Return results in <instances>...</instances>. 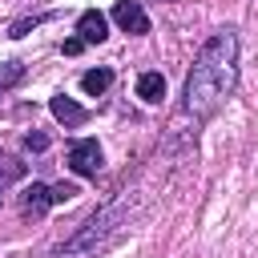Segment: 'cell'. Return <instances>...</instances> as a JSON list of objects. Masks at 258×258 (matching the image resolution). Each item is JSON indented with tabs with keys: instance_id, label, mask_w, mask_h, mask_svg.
<instances>
[{
	"instance_id": "obj_1",
	"label": "cell",
	"mask_w": 258,
	"mask_h": 258,
	"mask_svg": "<svg viewBox=\"0 0 258 258\" xmlns=\"http://www.w3.org/2000/svg\"><path fill=\"white\" fill-rule=\"evenodd\" d=\"M234 85H238V32L218 28L202 44V52H198V60H194V69L185 77L181 113L194 117V121L214 117L226 105V97L234 93Z\"/></svg>"
},
{
	"instance_id": "obj_2",
	"label": "cell",
	"mask_w": 258,
	"mask_h": 258,
	"mask_svg": "<svg viewBox=\"0 0 258 258\" xmlns=\"http://www.w3.org/2000/svg\"><path fill=\"white\" fill-rule=\"evenodd\" d=\"M121 226H125V210H121V202H113V206L97 210V214L81 226V234H73V238L56 250V258H89V254L105 250V246L121 234Z\"/></svg>"
},
{
	"instance_id": "obj_3",
	"label": "cell",
	"mask_w": 258,
	"mask_h": 258,
	"mask_svg": "<svg viewBox=\"0 0 258 258\" xmlns=\"http://www.w3.org/2000/svg\"><path fill=\"white\" fill-rule=\"evenodd\" d=\"M69 165H73V173H81V177H97V173H101V145H97L93 137L73 141V145H69Z\"/></svg>"
},
{
	"instance_id": "obj_4",
	"label": "cell",
	"mask_w": 258,
	"mask_h": 258,
	"mask_svg": "<svg viewBox=\"0 0 258 258\" xmlns=\"http://www.w3.org/2000/svg\"><path fill=\"white\" fill-rule=\"evenodd\" d=\"M113 20H117L125 32H133V36L149 32V16H145V8H141L137 0H121V4L113 8Z\"/></svg>"
},
{
	"instance_id": "obj_5",
	"label": "cell",
	"mask_w": 258,
	"mask_h": 258,
	"mask_svg": "<svg viewBox=\"0 0 258 258\" xmlns=\"http://www.w3.org/2000/svg\"><path fill=\"white\" fill-rule=\"evenodd\" d=\"M77 36H81L85 44H101V40L109 36L105 16H101V12H81V20H77Z\"/></svg>"
},
{
	"instance_id": "obj_6",
	"label": "cell",
	"mask_w": 258,
	"mask_h": 258,
	"mask_svg": "<svg viewBox=\"0 0 258 258\" xmlns=\"http://www.w3.org/2000/svg\"><path fill=\"white\" fill-rule=\"evenodd\" d=\"M48 109H52V117H56V121H64V125H81V121L89 117V113H85L77 101H69V97H52V101H48Z\"/></svg>"
},
{
	"instance_id": "obj_7",
	"label": "cell",
	"mask_w": 258,
	"mask_h": 258,
	"mask_svg": "<svg viewBox=\"0 0 258 258\" xmlns=\"http://www.w3.org/2000/svg\"><path fill=\"white\" fill-rule=\"evenodd\" d=\"M48 206H52V189H48V185H40V181H32V185L24 189V210H28L32 218H40Z\"/></svg>"
},
{
	"instance_id": "obj_8",
	"label": "cell",
	"mask_w": 258,
	"mask_h": 258,
	"mask_svg": "<svg viewBox=\"0 0 258 258\" xmlns=\"http://www.w3.org/2000/svg\"><path fill=\"white\" fill-rule=\"evenodd\" d=\"M137 97L141 101H161L165 97V77L161 73H141L137 77Z\"/></svg>"
},
{
	"instance_id": "obj_9",
	"label": "cell",
	"mask_w": 258,
	"mask_h": 258,
	"mask_svg": "<svg viewBox=\"0 0 258 258\" xmlns=\"http://www.w3.org/2000/svg\"><path fill=\"white\" fill-rule=\"evenodd\" d=\"M109 81H113V73H109V69H89V73L81 77V89H85L89 97H101V93L109 89Z\"/></svg>"
},
{
	"instance_id": "obj_10",
	"label": "cell",
	"mask_w": 258,
	"mask_h": 258,
	"mask_svg": "<svg viewBox=\"0 0 258 258\" xmlns=\"http://www.w3.org/2000/svg\"><path fill=\"white\" fill-rule=\"evenodd\" d=\"M20 177H24V165L12 161V157H0V194H4L12 181H20Z\"/></svg>"
},
{
	"instance_id": "obj_11",
	"label": "cell",
	"mask_w": 258,
	"mask_h": 258,
	"mask_svg": "<svg viewBox=\"0 0 258 258\" xmlns=\"http://www.w3.org/2000/svg\"><path fill=\"white\" fill-rule=\"evenodd\" d=\"M20 77H24V64H20V60H8V64H0V93H4L8 85H16Z\"/></svg>"
},
{
	"instance_id": "obj_12",
	"label": "cell",
	"mask_w": 258,
	"mask_h": 258,
	"mask_svg": "<svg viewBox=\"0 0 258 258\" xmlns=\"http://www.w3.org/2000/svg\"><path fill=\"white\" fill-rule=\"evenodd\" d=\"M52 189V202H69V198H77V185L73 181H56V185H48Z\"/></svg>"
},
{
	"instance_id": "obj_13",
	"label": "cell",
	"mask_w": 258,
	"mask_h": 258,
	"mask_svg": "<svg viewBox=\"0 0 258 258\" xmlns=\"http://www.w3.org/2000/svg\"><path fill=\"white\" fill-rule=\"evenodd\" d=\"M24 145H28V149H44V145H48V137H44V133H28V137H24Z\"/></svg>"
},
{
	"instance_id": "obj_14",
	"label": "cell",
	"mask_w": 258,
	"mask_h": 258,
	"mask_svg": "<svg viewBox=\"0 0 258 258\" xmlns=\"http://www.w3.org/2000/svg\"><path fill=\"white\" fill-rule=\"evenodd\" d=\"M81 48H85V40H81V36H73V40H64V52H69V56H73V52H81Z\"/></svg>"
}]
</instances>
